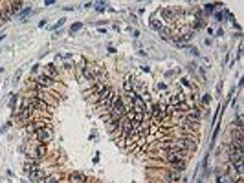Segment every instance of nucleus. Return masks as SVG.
I'll use <instances>...</instances> for the list:
<instances>
[{
  "instance_id": "3",
  "label": "nucleus",
  "mask_w": 244,
  "mask_h": 183,
  "mask_svg": "<svg viewBox=\"0 0 244 183\" xmlns=\"http://www.w3.org/2000/svg\"><path fill=\"white\" fill-rule=\"evenodd\" d=\"M187 150H165L164 152V159L169 163H176V161H185Z\"/></svg>"
},
{
  "instance_id": "14",
  "label": "nucleus",
  "mask_w": 244,
  "mask_h": 183,
  "mask_svg": "<svg viewBox=\"0 0 244 183\" xmlns=\"http://www.w3.org/2000/svg\"><path fill=\"white\" fill-rule=\"evenodd\" d=\"M22 8H24V2H20V0H11V11H13V15H19Z\"/></svg>"
},
{
  "instance_id": "10",
  "label": "nucleus",
  "mask_w": 244,
  "mask_h": 183,
  "mask_svg": "<svg viewBox=\"0 0 244 183\" xmlns=\"http://www.w3.org/2000/svg\"><path fill=\"white\" fill-rule=\"evenodd\" d=\"M42 73H44V75H48L50 79H53V81L59 79V70H57L55 64H46L44 70H42Z\"/></svg>"
},
{
  "instance_id": "27",
  "label": "nucleus",
  "mask_w": 244,
  "mask_h": 183,
  "mask_svg": "<svg viewBox=\"0 0 244 183\" xmlns=\"http://www.w3.org/2000/svg\"><path fill=\"white\" fill-rule=\"evenodd\" d=\"M215 19H217V20H220V22H222V19H224V15H222V13H215Z\"/></svg>"
},
{
  "instance_id": "15",
  "label": "nucleus",
  "mask_w": 244,
  "mask_h": 183,
  "mask_svg": "<svg viewBox=\"0 0 244 183\" xmlns=\"http://www.w3.org/2000/svg\"><path fill=\"white\" fill-rule=\"evenodd\" d=\"M123 88H125V92H134V77H127L125 79V83H123Z\"/></svg>"
},
{
  "instance_id": "6",
  "label": "nucleus",
  "mask_w": 244,
  "mask_h": 183,
  "mask_svg": "<svg viewBox=\"0 0 244 183\" xmlns=\"http://www.w3.org/2000/svg\"><path fill=\"white\" fill-rule=\"evenodd\" d=\"M0 15H2V22H8L13 17L11 11V0H0Z\"/></svg>"
},
{
  "instance_id": "22",
  "label": "nucleus",
  "mask_w": 244,
  "mask_h": 183,
  "mask_svg": "<svg viewBox=\"0 0 244 183\" xmlns=\"http://www.w3.org/2000/svg\"><path fill=\"white\" fill-rule=\"evenodd\" d=\"M17 101H19V97H17V95H13V97H11V101H9V108H15Z\"/></svg>"
},
{
  "instance_id": "12",
  "label": "nucleus",
  "mask_w": 244,
  "mask_h": 183,
  "mask_svg": "<svg viewBox=\"0 0 244 183\" xmlns=\"http://www.w3.org/2000/svg\"><path fill=\"white\" fill-rule=\"evenodd\" d=\"M158 33L162 35V39H165V41H171V39L176 35V33H174V28H171V26H164Z\"/></svg>"
},
{
  "instance_id": "17",
  "label": "nucleus",
  "mask_w": 244,
  "mask_h": 183,
  "mask_svg": "<svg viewBox=\"0 0 244 183\" xmlns=\"http://www.w3.org/2000/svg\"><path fill=\"white\" fill-rule=\"evenodd\" d=\"M185 169V161H176V163H171V170L173 172H182Z\"/></svg>"
},
{
  "instance_id": "25",
  "label": "nucleus",
  "mask_w": 244,
  "mask_h": 183,
  "mask_svg": "<svg viewBox=\"0 0 244 183\" xmlns=\"http://www.w3.org/2000/svg\"><path fill=\"white\" fill-rule=\"evenodd\" d=\"M209 101H211V97H209V95H204V97H202V103H204V105H207Z\"/></svg>"
},
{
  "instance_id": "2",
  "label": "nucleus",
  "mask_w": 244,
  "mask_h": 183,
  "mask_svg": "<svg viewBox=\"0 0 244 183\" xmlns=\"http://www.w3.org/2000/svg\"><path fill=\"white\" fill-rule=\"evenodd\" d=\"M132 110H134V112H139V114H149L150 106L147 105V101L143 99V95L136 94L134 99H132Z\"/></svg>"
},
{
  "instance_id": "16",
  "label": "nucleus",
  "mask_w": 244,
  "mask_h": 183,
  "mask_svg": "<svg viewBox=\"0 0 244 183\" xmlns=\"http://www.w3.org/2000/svg\"><path fill=\"white\" fill-rule=\"evenodd\" d=\"M42 183H61V174H50V176H46Z\"/></svg>"
},
{
  "instance_id": "1",
  "label": "nucleus",
  "mask_w": 244,
  "mask_h": 183,
  "mask_svg": "<svg viewBox=\"0 0 244 183\" xmlns=\"http://www.w3.org/2000/svg\"><path fill=\"white\" fill-rule=\"evenodd\" d=\"M114 97H116L114 90H112V88H110L108 84H107V86H105V88L101 90V94L97 95V106H99V108H103V110L107 112V110H108V106H110V103H112V99H114Z\"/></svg>"
},
{
  "instance_id": "4",
  "label": "nucleus",
  "mask_w": 244,
  "mask_h": 183,
  "mask_svg": "<svg viewBox=\"0 0 244 183\" xmlns=\"http://www.w3.org/2000/svg\"><path fill=\"white\" fill-rule=\"evenodd\" d=\"M35 139H37L39 143H42V145H46L50 139H51V136H53V132H51V127H44V128H39V130H35V132L31 134Z\"/></svg>"
},
{
  "instance_id": "18",
  "label": "nucleus",
  "mask_w": 244,
  "mask_h": 183,
  "mask_svg": "<svg viewBox=\"0 0 244 183\" xmlns=\"http://www.w3.org/2000/svg\"><path fill=\"white\" fill-rule=\"evenodd\" d=\"M215 8H222V4H206L204 6V11H206V13H213Z\"/></svg>"
},
{
  "instance_id": "11",
  "label": "nucleus",
  "mask_w": 244,
  "mask_h": 183,
  "mask_svg": "<svg viewBox=\"0 0 244 183\" xmlns=\"http://www.w3.org/2000/svg\"><path fill=\"white\" fill-rule=\"evenodd\" d=\"M39 165H40V161H37V159H30V158H28V159H26V163H24V172H26V174L33 172V170L40 169Z\"/></svg>"
},
{
  "instance_id": "19",
  "label": "nucleus",
  "mask_w": 244,
  "mask_h": 183,
  "mask_svg": "<svg viewBox=\"0 0 244 183\" xmlns=\"http://www.w3.org/2000/svg\"><path fill=\"white\" fill-rule=\"evenodd\" d=\"M28 15H31V8H26V9H22L20 13H19V19H20V20H24Z\"/></svg>"
},
{
  "instance_id": "8",
  "label": "nucleus",
  "mask_w": 244,
  "mask_h": 183,
  "mask_svg": "<svg viewBox=\"0 0 244 183\" xmlns=\"http://www.w3.org/2000/svg\"><path fill=\"white\" fill-rule=\"evenodd\" d=\"M242 156H244V150H241V148H237L233 145H229V148H228V159H229V163L239 161V159H242Z\"/></svg>"
},
{
  "instance_id": "24",
  "label": "nucleus",
  "mask_w": 244,
  "mask_h": 183,
  "mask_svg": "<svg viewBox=\"0 0 244 183\" xmlns=\"http://www.w3.org/2000/svg\"><path fill=\"white\" fill-rule=\"evenodd\" d=\"M187 48H189V51H191V53H193V55H198V50H196L195 46H187Z\"/></svg>"
},
{
  "instance_id": "13",
  "label": "nucleus",
  "mask_w": 244,
  "mask_h": 183,
  "mask_svg": "<svg viewBox=\"0 0 244 183\" xmlns=\"http://www.w3.org/2000/svg\"><path fill=\"white\" fill-rule=\"evenodd\" d=\"M149 26H150V28H152V30H156V31H160V30H162V28H164L165 24H164V22H162V20L158 19V17H156V15H154V17H152V19H150V20H149Z\"/></svg>"
},
{
  "instance_id": "26",
  "label": "nucleus",
  "mask_w": 244,
  "mask_h": 183,
  "mask_svg": "<svg viewBox=\"0 0 244 183\" xmlns=\"http://www.w3.org/2000/svg\"><path fill=\"white\" fill-rule=\"evenodd\" d=\"M158 90L162 92V90H167V84H164V83H158Z\"/></svg>"
},
{
  "instance_id": "21",
  "label": "nucleus",
  "mask_w": 244,
  "mask_h": 183,
  "mask_svg": "<svg viewBox=\"0 0 244 183\" xmlns=\"http://www.w3.org/2000/svg\"><path fill=\"white\" fill-rule=\"evenodd\" d=\"M105 9H107V2H97L96 4V11H99V13H101V11H105Z\"/></svg>"
},
{
  "instance_id": "9",
  "label": "nucleus",
  "mask_w": 244,
  "mask_h": 183,
  "mask_svg": "<svg viewBox=\"0 0 244 183\" xmlns=\"http://www.w3.org/2000/svg\"><path fill=\"white\" fill-rule=\"evenodd\" d=\"M46 176H48V174L44 172V169H37V170H33V172L28 174V178H30L31 181H35V183H42Z\"/></svg>"
},
{
  "instance_id": "23",
  "label": "nucleus",
  "mask_w": 244,
  "mask_h": 183,
  "mask_svg": "<svg viewBox=\"0 0 244 183\" xmlns=\"http://www.w3.org/2000/svg\"><path fill=\"white\" fill-rule=\"evenodd\" d=\"M64 22H66V19H59V22H57V24H55L53 28H51V30H57V28H61L62 24H64Z\"/></svg>"
},
{
  "instance_id": "7",
  "label": "nucleus",
  "mask_w": 244,
  "mask_h": 183,
  "mask_svg": "<svg viewBox=\"0 0 244 183\" xmlns=\"http://www.w3.org/2000/svg\"><path fill=\"white\" fill-rule=\"evenodd\" d=\"M66 183H90V178L85 172H72L68 174Z\"/></svg>"
},
{
  "instance_id": "28",
  "label": "nucleus",
  "mask_w": 244,
  "mask_h": 183,
  "mask_svg": "<svg viewBox=\"0 0 244 183\" xmlns=\"http://www.w3.org/2000/svg\"><path fill=\"white\" fill-rule=\"evenodd\" d=\"M182 84H184V86H189V88H191V83L187 81V79H182Z\"/></svg>"
},
{
  "instance_id": "20",
  "label": "nucleus",
  "mask_w": 244,
  "mask_h": 183,
  "mask_svg": "<svg viewBox=\"0 0 244 183\" xmlns=\"http://www.w3.org/2000/svg\"><path fill=\"white\" fill-rule=\"evenodd\" d=\"M81 28H83V22H75V24H72V28H70V33H77Z\"/></svg>"
},
{
  "instance_id": "5",
  "label": "nucleus",
  "mask_w": 244,
  "mask_h": 183,
  "mask_svg": "<svg viewBox=\"0 0 244 183\" xmlns=\"http://www.w3.org/2000/svg\"><path fill=\"white\" fill-rule=\"evenodd\" d=\"M31 81H33L35 84H39L40 88H44V90H51V88H55V83H57V81H53V79H50L48 75H44V73H40V75H35Z\"/></svg>"
}]
</instances>
